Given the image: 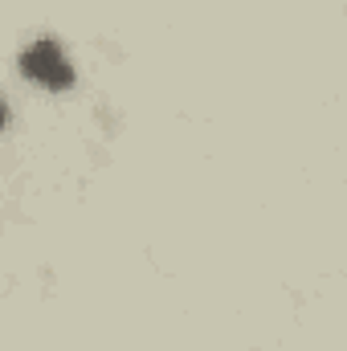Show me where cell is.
<instances>
[{
    "label": "cell",
    "instance_id": "obj_1",
    "mask_svg": "<svg viewBox=\"0 0 347 351\" xmlns=\"http://www.w3.org/2000/svg\"><path fill=\"white\" fill-rule=\"evenodd\" d=\"M21 70H25V78H33V82H41L49 90H66L74 82V66L66 62L58 41H33L21 53Z\"/></svg>",
    "mask_w": 347,
    "mask_h": 351
}]
</instances>
